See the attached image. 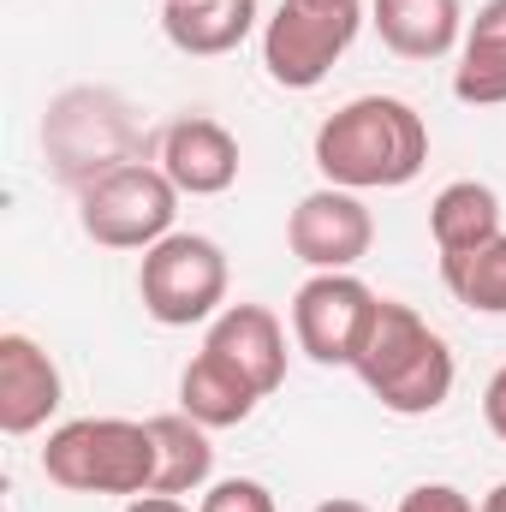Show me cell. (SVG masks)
Masks as SVG:
<instances>
[{"instance_id":"1","label":"cell","mask_w":506,"mask_h":512,"mask_svg":"<svg viewBox=\"0 0 506 512\" xmlns=\"http://www.w3.org/2000/svg\"><path fill=\"white\" fill-rule=\"evenodd\" d=\"M429 167V126L399 96H358L316 126V173L340 191H399Z\"/></svg>"},{"instance_id":"2","label":"cell","mask_w":506,"mask_h":512,"mask_svg":"<svg viewBox=\"0 0 506 512\" xmlns=\"http://www.w3.org/2000/svg\"><path fill=\"white\" fill-rule=\"evenodd\" d=\"M352 370H358V382L370 387L393 417H429V411H441L447 393H453V376H459L447 340L411 304H393V298L376 304V322H370Z\"/></svg>"},{"instance_id":"3","label":"cell","mask_w":506,"mask_h":512,"mask_svg":"<svg viewBox=\"0 0 506 512\" xmlns=\"http://www.w3.org/2000/svg\"><path fill=\"white\" fill-rule=\"evenodd\" d=\"M42 477L66 495H149L155 435L131 417H72L48 435Z\"/></svg>"},{"instance_id":"4","label":"cell","mask_w":506,"mask_h":512,"mask_svg":"<svg viewBox=\"0 0 506 512\" xmlns=\"http://www.w3.org/2000/svg\"><path fill=\"white\" fill-rule=\"evenodd\" d=\"M179 221V185L155 161H126L78 191V227L102 251H149Z\"/></svg>"},{"instance_id":"5","label":"cell","mask_w":506,"mask_h":512,"mask_svg":"<svg viewBox=\"0 0 506 512\" xmlns=\"http://www.w3.org/2000/svg\"><path fill=\"white\" fill-rule=\"evenodd\" d=\"M227 251L203 233H167L137 262V298L161 328H197L227 310Z\"/></svg>"},{"instance_id":"6","label":"cell","mask_w":506,"mask_h":512,"mask_svg":"<svg viewBox=\"0 0 506 512\" xmlns=\"http://www.w3.org/2000/svg\"><path fill=\"white\" fill-rule=\"evenodd\" d=\"M364 0H280L262 24V66L280 90H316L334 60L358 42Z\"/></svg>"},{"instance_id":"7","label":"cell","mask_w":506,"mask_h":512,"mask_svg":"<svg viewBox=\"0 0 506 512\" xmlns=\"http://www.w3.org/2000/svg\"><path fill=\"white\" fill-rule=\"evenodd\" d=\"M48 161H54V173L66 179V185H90V179H102V173H114V167H126V161H143L137 155V120H131V108L120 96H108V90H72V96H60L54 108H48Z\"/></svg>"},{"instance_id":"8","label":"cell","mask_w":506,"mask_h":512,"mask_svg":"<svg viewBox=\"0 0 506 512\" xmlns=\"http://www.w3.org/2000/svg\"><path fill=\"white\" fill-rule=\"evenodd\" d=\"M376 292L358 274H310L292 298V340L310 364H358V346L376 322Z\"/></svg>"},{"instance_id":"9","label":"cell","mask_w":506,"mask_h":512,"mask_svg":"<svg viewBox=\"0 0 506 512\" xmlns=\"http://www.w3.org/2000/svg\"><path fill=\"white\" fill-rule=\"evenodd\" d=\"M286 245L316 274H352L370 256V245H376V221H370L358 191L322 185V191L298 197V209L286 221Z\"/></svg>"},{"instance_id":"10","label":"cell","mask_w":506,"mask_h":512,"mask_svg":"<svg viewBox=\"0 0 506 512\" xmlns=\"http://www.w3.org/2000/svg\"><path fill=\"white\" fill-rule=\"evenodd\" d=\"M155 167L179 185V197H221L239 179V137L209 114L173 120L155 143Z\"/></svg>"},{"instance_id":"11","label":"cell","mask_w":506,"mask_h":512,"mask_svg":"<svg viewBox=\"0 0 506 512\" xmlns=\"http://www.w3.org/2000/svg\"><path fill=\"white\" fill-rule=\"evenodd\" d=\"M66 399L60 364L30 340V334H0V429L6 435H36Z\"/></svg>"},{"instance_id":"12","label":"cell","mask_w":506,"mask_h":512,"mask_svg":"<svg viewBox=\"0 0 506 512\" xmlns=\"http://www.w3.org/2000/svg\"><path fill=\"white\" fill-rule=\"evenodd\" d=\"M203 352L227 358L262 399L286 382V328H280V316L262 310V304H227V310L209 322Z\"/></svg>"},{"instance_id":"13","label":"cell","mask_w":506,"mask_h":512,"mask_svg":"<svg viewBox=\"0 0 506 512\" xmlns=\"http://www.w3.org/2000/svg\"><path fill=\"white\" fill-rule=\"evenodd\" d=\"M251 30L256 0H161V36L191 60L233 54Z\"/></svg>"},{"instance_id":"14","label":"cell","mask_w":506,"mask_h":512,"mask_svg":"<svg viewBox=\"0 0 506 512\" xmlns=\"http://www.w3.org/2000/svg\"><path fill=\"white\" fill-rule=\"evenodd\" d=\"M370 24L399 60H441L459 48L465 36V12L459 0H376Z\"/></svg>"},{"instance_id":"15","label":"cell","mask_w":506,"mask_h":512,"mask_svg":"<svg viewBox=\"0 0 506 512\" xmlns=\"http://www.w3.org/2000/svg\"><path fill=\"white\" fill-rule=\"evenodd\" d=\"M453 96L465 108H501L506 102V0H483L465 48H459V72H453Z\"/></svg>"},{"instance_id":"16","label":"cell","mask_w":506,"mask_h":512,"mask_svg":"<svg viewBox=\"0 0 506 512\" xmlns=\"http://www.w3.org/2000/svg\"><path fill=\"white\" fill-rule=\"evenodd\" d=\"M429 233L441 256H465L489 239H501V197L483 179H453L429 203Z\"/></svg>"},{"instance_id":"17","label":"cell","mask_w":506,"mask_h":512,"mask_svg":"<svg viewBox=\"0 0 506 512\" xmlns=\"http://www.w3.org/2000/svg\"><path fill=\"white\" fill-rule=\"evenodd\" d=\"M256 399H262V393H256L227 358H215V352H197V358L185 364V376H179V411L197 417L203 429H239L256 411Z\"/></svg>"},{"instance_id":"18","label":"cell","mask_w":506,"mask_h":512,"mask_svg":"<svg viewBox=\"0 0 506 512\" xmlns=\"http://www.w3.org/2000/svg\"><path fill=\"white\" fill-rule=\"evenodd\" d=\"M149 435H155V489L149 495H197V489H209L215 447H209V429L197 417H185V411L149 417Z\"/></svg>"},{"instance_id":"19","label":"cell","mask_w":506,"mask_h":512,"mask_svg":"<svg viewBox=\"0 0 506 512\" xmlns=\"http://www.w3.org/2000/svg\"><path fill=\"white\" fill-rule=\"evenodd\" d=\"M441 280H447V292L465 310L506 316V233L489 239V245H477V251H465V256H441Z\"/></svg>"},{"instance_id":"20","label":"cell","mask_w":506,"mask_h":512,"mask_svg":"<svg viewBox=\"0 0 506 512\" xmlns=\"http://www.w3.org/2000/svg\"><path fill=\"white\" fill-rule=\"evenodd\" d=\"M197 512H274V495L256 477H227V483L203 489V507Z\"/></svg>"},{"instance_id":"21","label":"cell","mask_w":506,"mask_h":512,"mask_svg":"<svg viewBox=\"0 0 506 512\" xmlns=\"http://www.w3.org/2000/svg\"><path fill=\"white\" fill-rule=\"evenodd\" d=\"M393 512H477V501L465 489H453V483H417V489L399 495Z\"/></svg>"},{"instance_id":"22","label":"cell","mask_w":506,"mask_h":512,"mask_svg":"<svg viewBox=\"0 0 506 512\" xmlns=\"http://www.w3.org/2000/svg\"><path fill=\"white\" fill-rule=\"evenodd\" d=\"M483 423L506 441V364L489 376V387H483Z\"/></svg>"},{"instance_id":"23","label":"cell","mask_w":506,"mask_h":512,"mask_svg":"<svg viewBox=\"0 0 506 512\" xmlns=\"http://www.w3.org/2000/svg\"><path fill=\"white\" fill-rule=\"evenodd\" d=\"M126 512H191L179 495H131V507Z\"/></svg>"},{"instance_id":"24","label":"cell","mask_w":506,"mask_h":512,"mask_svg":"<svg viewBox=\"0 0 506 512\" xmlns=\"http://www.w3.org/2000/svg\"><path fill=\"white\" fill-rule=\"evenodd\" d=\"M316 512H370L364 501H346V495H334V501H322Z\"/></svg>"},{"instance_id":"25","label":"cell","mask_w":506,"mask_h":512,"mask_svg":"<svg viewBox=\"0 0 506 512\" xmlns=\"http://www.w3.org/2000/svg\"><path fill=\"white\" fill-rule=\"evenodd\" d=\"M477 512H506V483H495V489L483 495V507H477Z\"/></svg>"}]
</instances>
